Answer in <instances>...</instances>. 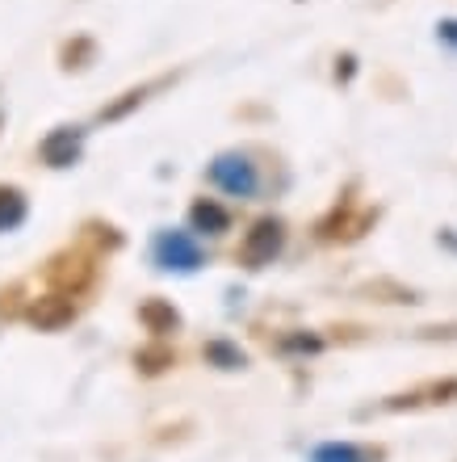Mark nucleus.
Returning a JSON list of instances; mask_svg holds the SVG:
<instances>
[{"label":"nucleus","instance_id":"obj_1","mask_svg":"<svg viewBox=\"0 0 457 462\" xmlns=\"http://www.w3.org/2000/svg\"><path fill=\"white\" fill-rule=\"evenodd\" d=\"M210 185L223 189L227 198H252L260 189V172H256L248 152H223L210 164Z\"/></svg>","mask_w":457,"mask_h":462},{"label":"nucleus","instance_id":"obj_2","mask_svg":"<svg viewBox=\"0 0 457 462\" xmlns=\"http://www.w3.org/2000/svg\"><path fill=\"white\" fill-rule=\"evenodd\" d=\"M151 261L169 273H193V269H202V244L189 231H160L151 240Z\"/></svg>","mask_w":457,"mask_h":462},{"label":"nucleus","instance_id":"obj_3","mask_svg":"<svg viewBox=\"0 0 457 462\" xmlns=\"http://www.w3.org/2000/svg\"><path fill=\"white\" fill-rule=\"evenodd\" d=\"M281 248H286V223L281 219H256L252 227H248V236H243V244H240V261L248 269H265L281 256Z\"/></svg>","mask_w":457,"mask_h":462},{"label":"nucleus","instance_id":"obj_4","mask_svg":"<svg viewBox=\"0 0 457 462\" xmlns=\"http://www.w3.org/2000/svg\"><path fill=\"white\" fill-rule=\"evenodd\" d=\"M457 400V378H436V383H424V387L398 391L390 400H382V412H424V408H441V403Z\"/></svg>","mask_w":457,"mask_h":462},{"label":"nucleus","instance_id":"obj_5","mask_svg":"<svg viewBox=\"0 0 457 462\" xmlns=\"http://www.w3.org/2000/svg\"><path fill=\"white\" fill-rule=\"evenodd\" d=\"M80 147H85V131L80 126H55V131L42 139V160H47L50 169H72L76 160H80Z\"/></svg>","mask_w":457,"mask_h":462},{"label":"nucleus","instance_id":"obj_6","mask_svg":"<svg viewBox=\"0 0 457 462\" xmlns=\"http://www.w3.org/2000/svg\"><path fill=\"white\" fill-rule=\"evenodd\" d=\"M47 278L55 286V294H80L93 282V265H88V256H55Z\"/></svg>","mask_w":457,"mask_h":462},{"label":"nucleus","instance_id":"obj_7","mask_svg":"<svg viewBox=\"0 0 457 462\" xmlns=\"http://www.w3.org/2000/svg\"><path fill=\"white\" fill-rule=\"evenodd\" d=\"M76 319V303L72 294H42L34 307H30V324L42 332H59L63 324Z\"/></svg>","mask_w":457,"mask_h":462},{"label":"nucleus","instance_id":"obj_8","mask_svg":"<svg viewBox=\"0 0 457 462\" xmlns=\"http://www.w3.org/2000/svg\"><path fill=\"white\" fill-rule=\"evenodd\" d=\"M386 450L378 446H357V441H324L311 450V462H382Z\"/></svg>","mask_w":457,"mask_h":462},{"label":"nucleus","instance_id":"obj_9","mask_svg":"<svg viewBox=\"0 0 457 462\" xmlns=\"http://www.w3.org/2000/svg\"><path fill=\"white\" fill-rule=\"evenodd\" d=\"M139 319L147 324V332H156V337H169V332L181 328V316H177V307L164 303V299H147L139 307Z\"/></svg>","mask_w":457,"mask_h":462},{"label":"nucleus","instance_id":"obj_10","mask_svg":"<svg viewBox=\"0 0 457 462\" xmlns=\"http://www.w3.org/2000/svg\"><path fill=\"white\" fill-rule=\"evenodd\" d=\"M189 219L197 231H206V236H218V231H227L231 227V215L218 202H210V198H202V202H193L189 210Z\"/></svg>","mask_w":457,"mask_h":462},{"label":"nucleus","instance_id":"obj_11","mask_svg":"<svg viewBox=\"0 0 457 462\" xmlns=\"http://www.w3.org/2000/svg\"><path fill=\"white\" fill-rule=\"evenodd\" d=\"M160 85H169V80H147V85L131 88V93H122V101H114V106H105V110H101V122H118V118H126V114H131L134 106H143L147 93H156Z\"/></svg>","mask_w":457,"mask_h":462},{"label":"nucleus","instance_id":"obj_12","mask_svg":"<svg viewBox=\"0 0 457 462\" xmlns=\"http://www.w3.org/2000/svg\"><path fill=\"white\" fill-rule=\"evenodd\" d=\"M25 219V198L22 189H0V231L22 227Z\"/></svg>","mask_w":457,"mask_h":462},{"label":"nucleus","instance_id":"obj_13","mask_svg":"<svg viewBox=\"0 0 457 462\" xmlns=\"http://www.w3.org/2000/svg\"><path fill=\"white\" fill-rule=\"evenodd\" d=\"M134 365H139L143 374H164L169 365H177V353L164 349V345H151V349H139V353H134Z\"/></svg>","mask_w":457,"mask_h":462},{"label":"nucleus","instance_id":"obj_14","mask_svg":"<svg viewBox=\"0 0 457 462\" xmlns=\"http://www.w3.org/2000/svg\"><path fill=\"white\" fill-rule=\"evenodd\" d=\"M206 357H210L218 370H243V362H248V357H243L235 345H227V341H210L206 345Z\"/></svg>","mask_w":457,"mask_h":462},{"label":"nucleus","instance_id":"obj_15","mask_svg":"<svg viewBox=\"0 0 457 462\" xmlns=\"http://www.w3.org/2000/svg\"><path fill=\"white\" fill-rule=\"evenodd\" d=\"M436 38H441L445 47L457 51V22H441V25H436Z\"/></svg>","mask_w":457,"mask_h":462}]
</instances>
